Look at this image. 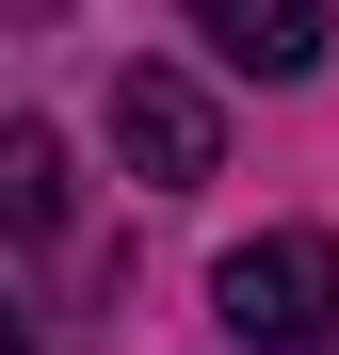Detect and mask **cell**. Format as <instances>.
I'll list each match as a JSON object with an SVG mask.
<instances>
[{
	"label": "cell",
	"instance_id": "obj_4",
	"mask_svg": "<svg viewBox=\"0 0 339 355\" xmlns=\"http://www.w3.org/2000/svg\"><path fill=\"white\" fill-rule=\"evenodd\" d=\"M0 194H17V226L49 243V226H65V146H49V130H17V146H0Z\"/></svg>",
	"mask_w": 339,
	"mask_h": 355
},
{
	"label": "cell",
	"instance_id": "obj_3",
	"mask_svg": "<svg viewBox=\"0 0 339 355\" xmlns=\"http://www.w3.org/2000/svg\"><path fill=\"white\" fill-rule=\"evenodd\" d=\"M194 33H210L243 81H307V65H323V0H194Z\"/></svg>",
	"mask_w": 339,
	"mask_h": 355
},
{
	"label": "cell",
	"instance_id": "obj_1",
	"mask_svg": "<svg viewBox=\"0 0 339 355\" xmlns=\"http://www.w3.org/2000/svg\"><path fill=\"white\" fill-rule=\"evenodd\" d=\"M210 307H226V339H243V355H307V339L339 323V243H323V226H275V243H226Z\"/></svg>",
	"mask_w": 339,
	"mask_h": 355
},
{
	"label": "cell",
	"instance_id": "obj_2",
	"mask_svg": "<svg viewBox=\"0 0 339 355\" xmlns=\"http://www.w3.org/2000/svg\"><path fill=\"white\" fill-rule=\"evenodd\" d=\"M113 146H130L146 194H194V178L226 162V113H210L178 65H130V81H113Z\"/></svg>",
	"mask_w": 339,
	"mask_h": 355
}]
</instances>
